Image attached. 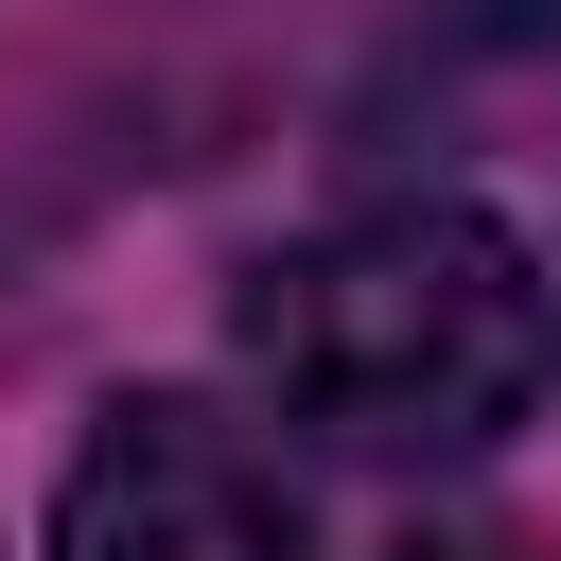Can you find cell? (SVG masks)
<instances>
[{
	"label": "cell",
	"mask_w": 561,
	"mask_h": 561,
	"mask_svg": "<svg viewBox=\"0 0 561 561\" xmlns=\"http://www.w3.org/2000/svg\"><path fill=\"white\" fill-rule=\"evenodd\" d=\"M245 368L333 456H491L543 403L561 316L491 210H368L245 280Z\"/></svg>",
	"instance_id": "6da1fadb"
},
{
	"label": "cell",
	"mask_w": 561,
	"mask_h": 561,
	"mask_svg": "<svg viewBox=\"0 0 561 561\" xmlns=\"http://www.w3.org/2000/svg\"><path fill=\"white\" fill-rule=\"evenodd\" d=\"M403 561H526V543H491V526H438V543H403Z\"/></svg>",
	"instance_id": "3957f363"
},
{
	"label": "cell",
	"mask_w": 561,
	"mask_h": 561,
	"mask_svg": "<svg viewBox=\"0 0 561 561\" xmlns=\"http://www.w3.org/2000/svg\"><path fill=\"white\" fill-rule=\"evenodd\" d=\"M53 561H298V491L228 403H105L70 491H53Z\"/></svg>",
	"instance_id": "7a4b0ae2"
}]
</instances>
